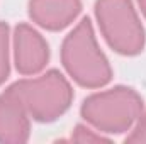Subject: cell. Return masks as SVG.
Masks as SVG:
<instances>
[{
  "label": "cell",
  "mask_w": 146,
  "mask_h": 144,
  "mask_svg": "<svg viewBox=\"0 0 146 144\" xmlns=\"http://www.w3.org/2000/svg\"><path fill=\"white\" fill-rule=\"evenodd\" d=\"M49 51L46 41L27 24L15 29V66L22 75H34L48 63Z\"/></svg>",
  "instance_id": "obj_5"
},
{
  "label": "cell",
  "mask_w": 146,
  "mask_h": 144,
  "mask_svg": "<svg viewBox=\"0 0 146 144\" xmlns=\"http://www.w3.org/2000/svg\"><path fill=\"white\" fill-rule=\"evenodd\" d=\"M26 112L36 120H54L70 107L73 92L61 73L51 70L34 80H21L10 87Z\"/></svg>",
  "instance_id": "obj_2"
},
{
  "label": "cell",
  "mask_w": 146,
  "mask_h": 144,
  "mask_svg": "<svg viewBox=\"0 0 146 144\" xmlns=\"http://www.w3.org/2000/svg\"><path fill=\"white\" fill-rule=\"evenodd\" d=\"M61 58L72 78L83 87H102L112 76L109 63L97 46L92 24L87 17L65 39Z\"/></svg>",
  "instance_id": "obj_1"
},
{
  "label": "cell",
  "mask_w": 146,
  "mask_h": 144,
  "mask_svg": "<svg viewBox=\"0 0 146 144\" xmlns=\"http://www.w3.org/2000/svg\"><path fill=\"white\" fill-rule=\"evenodd\" d=\"M141 108L143 100L134 90L115 87L87 98L82 115L104 132H124L139 117Z\"/></svg>",
  "instance_id": "obj_3"
},
{
  "label": "cell",
  "mask_w": 146,
  "mask_h": 144,
  "mask_svg": "<svg viewBox=\"0 0 146 144\" xmlns=\"http://www.w3.org/2000/svg\"><path fill=\"white\" fill-rule=\"evenodd\" d=\"M97 19L104 37L121 54H138L145 46L143 26L129 0H97Z\"/></svg>",
  "instance_id": "obj_4"
},
{
  "label": "cell",
  "mask_w": 146,
  "mask_h": 144,
  "mask_svg": "<svg viewBox=\"0 0 146 144\" xmlns=\"http://www.w3.org/2000/svg\"><path fill=\"white\" fill-rule=\"evenodd\" d=\"M126 143H146V114L139 119L134 132L126 137Z\"/></svg>",
  "instance_id": "obj_9"
},
{
  "label": "cell",
  "mask_w": 146,
  "mask_h": 144,
  "mask_svg": "<svg viewBox=\"0 0 146 144\" xmlns=\"http://www.w3.org/2000/svg\"><path fill=\"white\" fill-rule=\"evenodd\" d=\"M29 136V122L26 108L19 97L7 88L0 95V141L22 143Z\"/></svg>",
  "instance_id": "obj_6"
},
{
  "label": "cell",
  "mask_w": 146,
  "mask_h": 144,
  "mask_svg": "<svg viewBox=\"0 0 146 144\" xmlns=\"http://www.w3.org/2000/svg\"><path fill=\"white\" fill-rule=\"evenodd\" d=\"M7 44H9V27L7 24L0 22V83L9 75V54H7Z\"/></svg>",
  "instance_id": "obj_8"
},
{
  "label": "cell",
  "mask_w": 146,
  "mask_h": 144,
  "mask_svg": "<svg viewBox=\"0 0 146 144\" xmlns=\"http://www.w3.org/2000/svg\"><path fill=\"white\" fill-rule=\"evenodd\" d=\"M139 2V7H141V10H143V14L146 15V0H138Z\"/></svg>",
  "instance_id": "obj_11"
},
{
  "label": "cell",
  "mask_w": 146,
  "mask_h": 144,
  "mask_svg": "<svg viewBox=\"0 0 146 144\" xmlns=\"http://www.w3.org/2000/svg\"><path fill=\"white\" fill-rule=\"evenodd\" d=\"M73 139H75V141H80V143H85V141H92V143H95V141H104L102 136L92 134V132H90L87 127H83V126H78V127H76V134H75Z\"/></svg>",
  "instance_id": "obj_10"
},
{
  "label": "cell",
  "mask_w": 146,
  "mask_h": 144,
  "mask_svg": "<svg viewBox=\"0 0 146 144\" xmlns=\"http://www.w3.org/2000/svg\"><path fill=\"white\" fill-rule=\"evenodd\" d=\"M80 7V0H31L29 14L41 27L58 31L75 20Z\"/></svg>",
  "instance_id": "obj_7"
}]
</instances>
